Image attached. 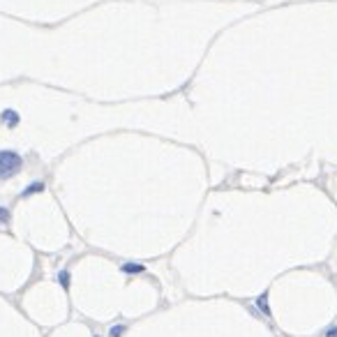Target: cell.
Segmentation results:
<instances>
[{
	"label": "cell",
	"instance_id": "1",
	"mask_svg": "<svg viewBox=\"0 0 337 337\" xmlns=\"http://www.w3.org/2000/svg\"><path fill=\"white\" fill-rule=\"evenodd\" d=\"M23 166V160H21L19 152L14 150H0V180H7V178L16 176Z\"/></svg>",
	"mask_w": 337,
	"mask_h": 337
},
{
	"label": "cell",
	"instance_id": "2",
	"mask_svg": "<svg viewBox=\"0 0 337 337\" xmlns=\"http://www.w3.org/2000/svg\"><path fill=\"white\" fill-rule=\"evenodd\" d=\"M0 120H3V125H7V127H16V125H19V113L12 111V109H7V111H3Z\"/></svg>",
	"mask_w": 337,
	"mask_h": 337
},
{
	"label": "cell",
	"instance_id": "3",
	"mask_svg": "<svg viewBox=\"0 0 337 337\" xmlns=\"http://www.w3.org/2000/svg\"><path fill=\"white\" fill-rule=\"evenodd\" d=\"M42 182H35V185H30V187H25V194H33V192H40L42 190Z\"/></svg>",
	"mask_w": 337,
	"mask_h": 337
},
{
	"label": "cell",
	"instance_id": "4",
	"mask_svg": "<svg viewBox=\"0 0 337 337\" xmlns=\"http://www.w3.org/2000/svg\"><path fill=\"white\" fill-rule=\"evenodd\" d=\"M10 220V212H7V208H0V222H7Z\"/></svg>",
	"mask_w": 337,
	"mask_h": 337
}]
</instances>
